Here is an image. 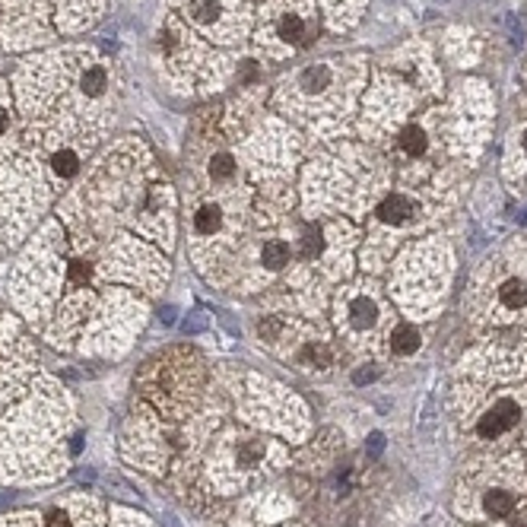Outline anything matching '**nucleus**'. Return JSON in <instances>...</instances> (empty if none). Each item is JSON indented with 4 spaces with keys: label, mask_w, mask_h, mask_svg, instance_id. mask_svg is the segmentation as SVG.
Listing matches in <instances>:
<instances>
[{
    "label": "nucleus",
    "mask_w": 527,
    "mask_h": 527,
    "mask_svg": "<svg viewBox=\"0 0 527 527\" xmlns=\"http://www.w3.org/2000/svg\"><path fill=\"white\" fill-rule=\"evenodd\" d=\"M514 423H518V406H514L511 400H499V404L480 419V435L492 438V435H499V432L511 429Z\"/></svg>",
    "instance_id": "obj_1"
},
{
    "label": "nucleus",
    "mask_w": 527,
    "mask_h": 527,
    "mask_svg": "<svg viewBox=\"0 0 527 527\" xmlns=\"http://www.w3.org/2000/svg\"><path fill=\"white\" fill-rule=\"evenodd\" d=\"M410 213H413V203L406 200L404 194H391L387 200H381V207H378V219L381 222H391V226L404 222Z\"/></svg>",
    "instance_id": "obj_2"
},
{
    "label": "nucleus",
    "mask_w": 527,
    "mask_h": 527,
    "mask_svg": "<svg viewBox=\"0 0 527 527\" xmlns=\"http://www.w3.org/2000/svg\"><path fill=\"white\" fill-rule=\"evenodd\" d=\"M51 169H54L57 178H73L76 171H80V156H76V150H70V146L54 150L51 152Z\"/></svg>",
    "instance_id": "obj_3"
},
{
    "label": "nucleus",
    "mask_w": 527,
    "mask_h": 527,
    "mask_svg": "<svg viewBox=\"0 0 527 527\" xmlns=\"http://www.w3.org/2000/svg\"><path fill=\"white\" fill-rule=\"evenodd\" d=\"M416 346H419V330L413 327V324H400V327L391 334V349H394V353L410 356V353H416Z\"/></svg>",
    "instance_id": "obj_4"
},
{
    "label": "nucleus",
    "mask_w": 527,
    "mask_h": 527,
    "mask_svg": "<svg viewBox=\"0 0 527 527\" xmlns=\"http://www.w3.org/2000/svg\"><path fill=\"white\" fill-rule=\"evenodd\" d=\"M279 35L292 44H305L308 42V25H305L296 13H289V16H283V23H279Z\"/></svg>",
    "instance_id": "obj_5"
},
{
    "label": "nucleus",
    "mask_w": 527,
    "mask_h": 527,
    "mask_svg": "<svg viewBox=\"0 0 527 527\" xmlns=\"http://www.w3.org/2000/svg\"><path fill=\"white\" fill-rule=\"evenodd\" d=\"M486 511L492 514V518H505V514H511V508H514V499H511V492H502V489H492V492H486Z\"/></svg>",
    "instance_id": "obj_6"
},
{
    "label": "nucleus",
    "mask_w": 527,
    "mask_h": 527,
    "mask_svg": "<svg viewBox=\"0 0 527 527\" xmlns=\"http://www.w3.org/2000/svg\"><path fill=\"white\" fill-rule=\"evenodd\" d=\"M349 315H353V324H356V327H372L375 317H378V311H375V302H372V298H356V302L349 305Z\"/></svg>",
    "instance_id": "obj_7"
},
{
    "label": "nucleus",
    "mask_w": 527,
    "mask_h": 527,
    "mask_svg": "<svg viewBox=\"0 0 527 527\" xmlns=\"http://www.w3.org/2000/svg\"><path fill=\"white\" fill-rule=\"evenodd\" d=\"M260 258H264V264L270 267V270H279L283 264H289V248H286L283 241H267Z\"/></svg>",
    "instance_id": "obj_8"
},
{
    "label": "nucleus",
    "mask_w": 527,
    "mask_h": 527,
    "mask_svg": "<svg viewBox=\"0 0 527 527\" xmlns=\"http://www.w3.org/2000/svg\"><path fill=\"white\" fill-rule=\"evenodd\" d=\"M219 219H222V216H219V210H216V207H210V203H207V207H200V210H197V216H194V226H197V232H200V235H213L216 229H219Z\"/></svg>",
    "instance_id": "obj_9"
},
{
    "label": "nucleus",
    "mask_w": 527,
    "mask_h": 527,
    "mask_svg": "<svg viewBox=\"0 0 527 527\" xmlns=\"http://www.w3.org/2000/svg\"><path fill=\"white\" fill-rule=\"evenodd\" d=\"M400 146H404L410 156H419V152H425V133L419 131L416 124L404 127V133H400Z\"/></svg>",
    "instance_id": "obj_10"
},
{
    "label": "nucleus",
    "mask_w": 527,
    "mask_h": 527,
    "mask_svg": "<svg viewBox=\"0 0 527 527\" xmlns=\"http://www.w3.org/2000/svg\"><path fill=\"white\" fill-rule=\"evenodd\" d=\"M302 362H305V365H311V368H327L330 365L327 346H324V343H308L305 353H302Z\"/></svg>",
    "instance_id": "obj_11"
},
{
    "label": "nucleus",
    "mask_w": 527,
    "mask_h": 527,
    "mask_svg": "<svg viewBox=\"0 0 527 527\" xmlns=\"http://www.w3.org/2000/svg\"><path fill=\"white\" fill-rule=\"evenodd\" d=\"M502 302L511 305V308L524 305V302H527V286L521 283V279H508V283L502 286Z\"/></svg>",
    "instance_id": "obj_12"
},
{
    "label": "nucleus",
    "mask_w": 527,
    "mask_h": 527,
    "mask_svg": "<svg viewBox=\"0 0 527 527\" xmlns=\"http://www.w3.org/2000/svg\"><path fill=\"white\" fill-rule=\"evenodd\" d=\"M321 248H324L321 226H305V232H302V254H305V258H315V254H321Z\"/></svg>",
    "instance_id": "obj_13"
},
{
    "label": "nucleus",
    "mask_w": 527,
    "mask_h": 527,
    "mask_svg": "<svg viewBox=\"0 0 527 527\" xmlns=\"http://www.w3.org/2000/svg\"><path fill=\"white\" fill-rule=\"evenodd\" d=\"M188 13L197 23H213L216 19V4L213 0H188Z\"/></svg>",
    "instance_id": "obj_14"
},
{
    "label": "nucleus",
    "mask_w": 527,
    "mask_h": 527,
    "mask_svg": "<svg viewBox=\"0 0 527 527\" xmlns=\"http://www.w3.org/2000/svg\"><path fill=\"white\" fill-rule=\"evenodd\" d=\"M232 171H235V162H232V156H226V152H219V156H213V162H210V175L213 178H232Z\"/></svg>",
    "instance_id": "obj_15"
},
{
    "label": "nucleus",
    "mask_w": 527,
    "mask_h": 527,
    "mask_svg": "<svg viewBox=\"0 0 527 527\" xmlns=\"http://www.w3.org/2000/svg\"><path fill=\"white\" fill-rule=\"evenodd\" d=\"M327 67H311V70H305V76H302V83L308 89H324V83H327Z\"/></svg>",
    "instance_id": "obj_16"
},
{
    "label": "nucleus",
    "mask_w": 527,
    "mask_h": 527,
    "mask_svg": "<svg viewBox=\"0 0 527 527\" xmlns=\"http://www.w3.org/2000/svg\"><path fill=\"white\" fill-rule=\"evenodd\" d=\"M48 524H51V527H70V518H67L63 511H51Z\"/></svg>",
    "instance_id": "obj_17"
},
{
    "label": "nucleus",
    "mask_w": 527,
    "mask_h": 527,
    "mask_svg": "<svg viewBox=\"0 0 527 527\" xmlns=\"http://www.w3.org/2000/svg\"><path fill=\"white\" fill-rule=\"evenodd\" d=\"M372 378H375V368H359V372L353 375L356 384H365V381H372Z\"/></svg>",
    "instance_id": "obj_18"
},
{
    "label": "nucleus",
    "mask_w": 527,
    "mask_h": 527,
    "mask_svg": "<svg viewBox=\"0 0 527 527\" xmlns=\"http://www.w3.org/2000/svg\"><path fill=\"white\" fill-rule=\"evenodd\" d=\"M6 127H10V111H6V108L0 105V137L6 133Z\"/></svg>",
    "instance_id": "obj_19"
},
{
    "label": "nucleus",
    "mask_w": 527,
    "mask_h": 527,
    "mask_svg": "<svg viewBox=\"0 0 527 527\" xmlns=\"http://www.w3.org/2000/svg\"><path fill=\"white\" fill-rule=\"evenodd\" d=\"M260 334H264V337H273V334H277V324H273V321H264V324H260Z\"/></svg>",
    "instance_id": "obj_20"
},
{
    "label": "nucleus",
    "mask_w": 527,
    "mask_h": 527,
    "mask_svg": "<svg viewBox=\"0 0 527 527\" xmlns=\"http://www.w3.org/2000/svg\"><path fill=\"white\" fill-rule=\"evenodd\" d=\"M524 146H527V137H524Z\"/></svg>",
    "instance_id": "obj_21"
}]
</instances>
